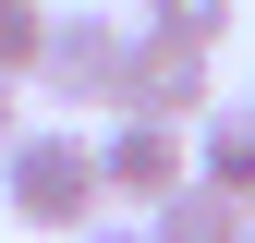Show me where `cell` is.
Listing matches in <instances>:
<instances>
[{
	"instance_id": "obj_1",
	"label": "cell",
	"mask_w": 255,
	"mask_h": 243,
	"mask_svg": "<svg viewBox=\"0 0 255 243\" xmlns=\"http://www.w3.org/2000/svg\"><path fill=\"white\" fill-rule=\"evenodd\" d=\"M0 207H12L24 231H49V243H85V231L110 219V195H98V134H73V122H24L12 158H0Z\"/></svg>"
},
{
	"instance_id": "obj_2",
	"label": "cell",
	"mask_w": 255,
	"mask_h": 243,
	"mask_svg": "<svg viewBox=\"0 0 255 243\" xmlns=\"http://www.w3.org/2000/svg\"><path fill=\"white\" fill-rule=\"evenodd\" d=\"M207 110H219V61L170 49V37H134V49H122V98H110V122H158V134H195Z\"/></svg>"
},
{
	"instance_id": "obj_3",
	"label": "cell",
	"mask_w": 255,
	"mask_h": 243,
	"mask_svg": "<svg viewBox=\"0 0 255 243\" xmlns=\"http://www.w3.org/2000/svg\"><path fill=\"white\" fill-rule=\"evenodd\" d=\"M122 49H134L122 12H73V0H61V12H49V49H37V85L61 110H110L122 98Z\"/></svg>"
},
{
	"instance_id": "obj_4",
	"label": "cell",
	"mask_w": 255,
	"mask_h": 243,
	"mask_svg": "<svg viewBox=\"0 0 255 243\" xmlns=\"http://www.w3.org/2000/svg\"><path fill=\"white\" fill-rule=\"evenodd\" d=\"M182 182H195V134H158V122H110V134H98V195L110 207L158 219Z\"/></svg>"
},
{
	"instance_id": "obj_5",
	"label": "cell",
	"mask_w": 255,
	"mask_h": 243,
	"mask_svg": "<svg viewBox=\"0 0 255 243\" xmlns=\"http://www.w3.org/2000/svg\"><path fill=\"white\" fill-rule=\"evenodd\" d=\"M195 182H207L219 207H243V219H255V98L195 122Z\"/></svg>"
},
{
	"instance_id": "obj_6",
	"label": "cell",
	"mask_w": 255,
	"mask_h": 243,
	"mask_svg": "<svg viewBox=\"0 0 255 243\" xmlns=\"http://www.w3.org/2000/svg\"><path fill=\"white\" fill-rule=\"evenodd\" d=\"M243 24V0H146V24L134 37H170V49H195V61H219V37Z\"/></svg>"
},
{
	"instance_id": "obj_7",
	"label": "cell",
	"mask_w": 255,
	"mask_h": 243,
	"mask_svg": "<svg viewBox=\"0 0 255 243\" xmlns=\"http://www.w3.org/2000/svg\"><path fill=\"white\" fill-rule=\"evenodd\" d=\"M146 243H243V207H219L207 182H182V195L146 219Z\"/></svg>"
},
{
	"instance_id": "obj_8",
	"label": "cell",
	"mask_w": 255,
	"mask_h": 243,
	"mask_svg": "<svg viewBox=\"0 0 255 243\" xmlns=\"http://www.w3.org/2000/svg\"><path fill=\"white\" fill-rule=\"evenodd\" d=\"M37 49H49V12L37 0H0V85H37Z\"/></svg>"
},
{
	"instance_id": "obj_9",
	"label": "cell",
	"mask_w": 255,
	"mask_h": 243,
	"mask_svg": "<svg viewBox=\"0 0 255 243\" xmlns=\"http://www.w3.org/2000/svg\"><path fill=\"white\" fill-rule=\"evenodd\" d=\"M12 134H24V85H0V158H12Z\"/></svg>"
},
{
	"instance_id": "obj_10",
	"label": "cell",
	"mask_w": 255,
	"mask_h": 243,
	"mask_svg": "<svg viewBox=\"0 0 255 243\" xmlns=\"http://www.w3.org/2000/svg\"><path fill=\"white\" fill-rule=\"evenodd\" d=\"M85 243H146V219H98V231H85Z\"/></svg>"
},
{
	"instance_id": "obj_11",
	"label": "cell",
	"mask_w": 255,
	"mask_h": 243,
	"mask_svg": "<svg viewBox=\"0 0 255 243\" xmlns=\"http://www.w3.org/2000/svg\"><path fill=\"white\" fill-rule=\"evenodd\" d=\"M243 243H255V219H243Z\"/></svg>"
},
{
	"instance_id": "obj_12",
	"label": "cell",
	"mask_w": 255,
	"mask_h": 243,
	"mask_svg": "<svg viewBox=\"0 0 255 243\" xmlns=\"http://www.w3.org/2000/svg\"><path fill=\"white\" fill-rule=\"evenodd\" d=\"M37 12H49V0H37Z\"/></svg>"
}]
</instances>
